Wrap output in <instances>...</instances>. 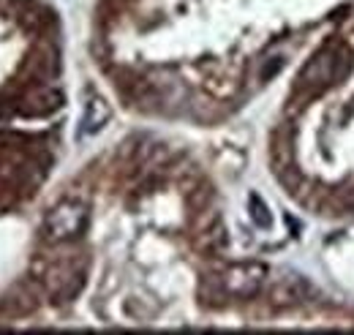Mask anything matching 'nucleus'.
Segmentation results:
<instances>
[{
	"mask_svg": "<svg viewBox=\"0 0 354 335\" xmlns=\"http://www.w3.org/2000/svg\"><path fill=\"white\" fill-rule=\"evenodd\" d=\"M338 52L341 42H327L319 52H313V57L306 63L297 80V90L303 98H316L338 82Z\"/></svg>",
	"mask_w": 354,
	"mask_h": 335,
	"instance_id": "nucleus-1",
	"label": "nucleus"
},
{
	"mask_svg": "<svg viewBox=\"0 0 354 335\" xmlns=\"http://www.w3.org/2000/svg\"><path fill=\"white\" fill-rule=\"evenodd\" d=\"M88 229V205L80 199H63L49 210L44 221V237L49 243H71Z\"/></svg>",
	"mask_w": 354,
	"mask_h": 335,
	"instance_id": "nucleus-2",
	"label": "nucleus"
},
{
	"mask_svg": "<svg viewBox=\"0 0 354 335\" xmlns=\"http://www.w3.org/2000/svg\"><path fill=\"white\" fill-rule=\"evenodd\" d=\"M265 278L267 267L262 262H240L221 273L223 289L229 292V297H237V300H248L259 294V289L265 287Z\"/></svg>",
	"mask_w": 354,
	"mask_h": 335,
	"instance_id": "nucleus-3",
	"label": "nucleus"
},
{
	"mask_svg": "<svg viewBox=\"0 0 354 335\" xmlns=\"http://www.w3.org/2000/svg\"><path fill=\"white\" fill-rule=\"evenodd\" d=\"M109 118H112L109 104H106L101 96H90L88 104H85V112H82V134H85V136L98 134L101 128L109 123Z\"/></svg>",
	"mask_w": 354,
	"mask_h": 335,
	"instance_id": "nucleus-4",
	"label": "nucleus"
},
{
	"mask_svg": "<svg viewBox=\"0 0 354 335\" xmlns=\"http://www.w3.org/2000/svg\"><path fill=\"white\" fill-rule=\"evenodd\" d=\"M63 104V96L55 87H36L28 96V107L22 109L25 115H49Z\"/></svg>",
	"mask_w": 354,
	"mask_h": 335,
	"instance_id": "nucleus-5",
	"label": "nucleus"
},
{
	"mask_svg": "<svg viewBox=\"0 0 354 335\" xmlns=\"http://www.w3.org/2000/svg\"><path fill=\"white\" fill-rule=\"evenodd\" d=\"M199 297H202V302H207V305H223V300L229 297V292L223 289L221 275H207V278L202 281V287H199Z\"/></svg>",
	"mask_w": 354,
	"mask_h": 335,
	"instance_id": "nucleus-6",
	"label": "nucleus"
},
{
	"mask_svg": "<svg viewBox=\"0 0 354 335\" xmlns=\"http://www.w3.org/2000/svg\"><path fill=\"white\" fill-rule=\"evenodd\" d=\"M327 210H333V215L335 212H354V183L333 191L327 197Z\"/></svg>",
	"mask_w": 354,
	"mask_h": 335,
	"instance_id": "nucleus-7",
	"label": "nucleus"
},
{
	"mask_svg": "<svg viewBox=\"0 0 354 335\" xmlns=\"http://www.w3.org/2000/svg\"><path fill=\"white\" fill-rule=\"evenodd\" d=\"M210 202H213V188L207 183H199V185L188 188V208L194 210V212L210 210Z\"/></svg>",
	"mask_w": 354,
	"mask_h": 335,
	"instance_id": "nucleus-8",
	"label": "nucleus"
},
{
	"mask_svg": "<svg viewBox=\"0 0 354 335\" xmlns=\"http://www.w3.org/2000/svg\"><path fill=\"white\" fill-rule=\"evenodd\" d=\"M251 218H254V224L262 226V229H270V226H272V215H270V210H267V205L259 197H251Z\"/></svg>",
	"mask_w": 354,
	"mask_h": 335,
	"instance_id": "nucleus-9",
	"label": "nucleus"
}]
</instances>
